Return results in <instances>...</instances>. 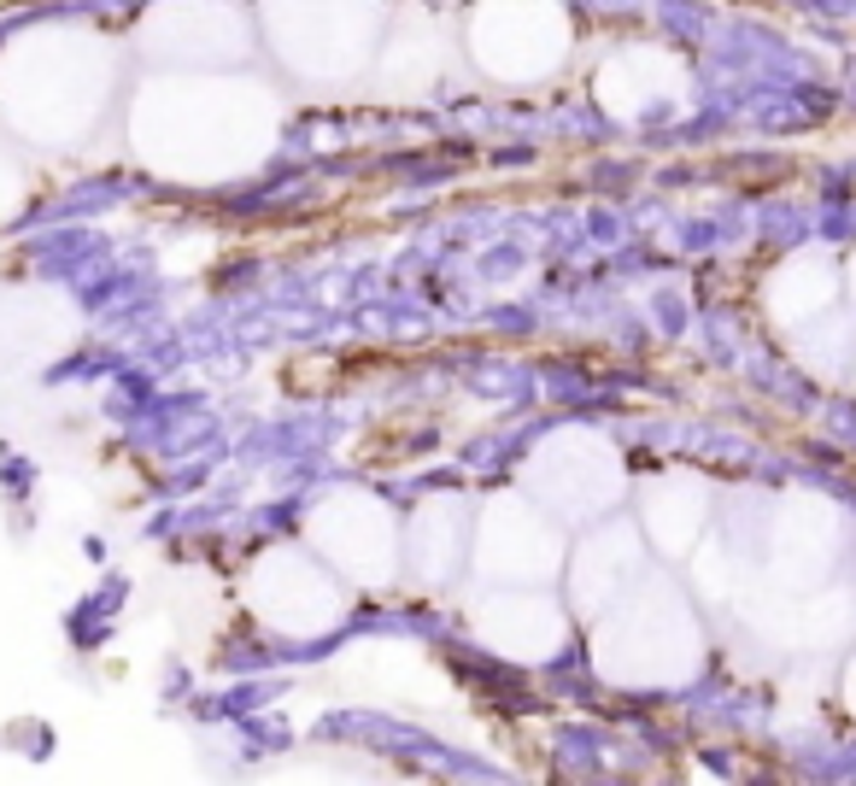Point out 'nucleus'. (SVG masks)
I'll use <instances>...</instances> for the list:
<instances>
[{
  "instance_id": "f257e3e1",
  "label": "nucleus",
  "mask_w": 856,
  "mask_h": 786,
  "mask_svg": "<svg viewBox=\"0 0 856 786\" xmlns=\"http://www.w3.org/2000/svg\"><path fill=\"white\" fill-rule=\"evenodd\" d=\"M12 206H18V170H12L7 159H0V217H7Z\"/></svg>"
}]
</instances>
